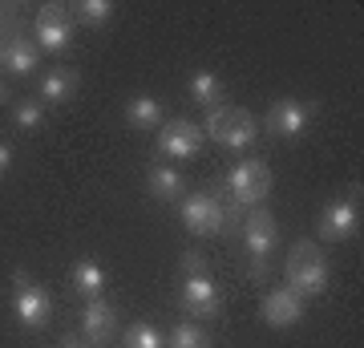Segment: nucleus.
<instances>
[{
    "label": "nucleus",
    "mask_w": 364,
    "mask_h": 348,
    "mask_svg": "<svg viewBox=\"0 0 364 348\" xmlns=\"http://www.w3.org/2000/svg\"><path fill=\"white\" fill-rule=\"evenodd\" d=\"M328 280H332V271H328L324 251H320L312 239H299V243L291 247V255H287V288H291L296 296L312 300V296H324L328 292Z\"/></svg>",
    "instance_id": "1"
},
{
    "label": "nucleus",
    "mask_w": 364,
    "mask_h": 348,
    "mask_svg": "<svg viewBox=\"0 0 364 348\" xmlns=\"http://www.w3.org/2000/svg\"><path fill=\"white\" fill-rule=\"evenodd\" d=\"M13 312H16V324L21 328H28V332H37V328H45L53 316V296L49 288L37 284L28 271L16 268L13 271Z\"/></svg>",
    "instance_id": "2"
},
{
    "label": "nucleus",
    "mask_w": 364,
    "mask_h": 348,
    "mask_svg": "<svg viewBox=\"0 0 364 348\" xmlns=\"http://www.w3.org/2000/svg\"><path fill=\"white\" fill-rule=\"evenodd\" d=\"M227 191H231L235 206H263L267 191H272V167L263 158H239L227 174Z\"/></svg>",
    "instance_id": "3"
},
{
    "label": "nucleus",
    "mask_w": 364,
    "mask_h": 348,
    "mask_svg": "<svg viewBox=\"0 0 364 348\" xmlns=\"http://www.w3.org/2000/svg\"><path fill=\"white\" fill-rule=\"evenodd\" d=\"M316 231L324 243H348L352 235L360 231V186H352L348 194H340L320 211L316 219Z\"/></svg>",
    "instance_id": "4"
},
{
    "label": "nucleus",
    "mask_w": 364,
    "mask_h": 348,
    "mask_svg": "<svg viewBox=\"0 0 364 348\" xmlns=\"http://www.w3.org/2000/svg\"><path fill=\"white\" fill-rule=\"evenodd\" d=\"M73 28L77 25H73V16H69L65 4H41L37 16H33V41L49 57H61L73 45Z\"/></svg>",
    "instance_id": "5"
},
{
    "label": "nucleus",
    "mask_w": 364,
    "mask_h": 348,
    "mask_svg": "<svg viewBox=\"0 0 364 348\" xmlns=\"http://www.w3.org/2000/svg\"><path fill=\"white\" fill-rule=\"evenodd\" d=\"M178 215H182V227L191 235H219L227 227V206H223L219 194H210V191L182 194Z\"/></svg>",
    "instance_id": "6"
},
{
    "label": "nucleus",
    "mask_w": 364,
    "mask_h": 348,
    "mask_svg": "<svg viewBox=\"0 0 364 348\" xmlns=\"http://www.w3.org/2000/svg\"><path fill=\"white\" fill-rule=\"evenodd\" d=\"M316 122V105L304 102V97H279V102L267 110L263 117V130L272 134V138H299V134H308Z\"/></svg>",
    "instance_id": "7"
},
{
    "label": "nucleus",
    "mask_w": 364,
    "mask_h": 348,
    "mask_svg": "<svg viewBox=\"0 0 364 348\" xmlns=\"http://www.w3.org/2000/svg\"><path fill=\"white\" fill-rule=\"evenodd\" d=\"M41 65V49L37 41L28 37L21 25H4V41H0V69L9 78H33V69Z\"/></svg>",
    "instance_id": "8"
},
{
    "label": "nucleus",
    "mask_w": 364,
    "mask_h": 348,
    "mask_svg": "<svg viewBox=\"0 0 364 348\" xmlns=\"http://www.w3.org/2000/svg\"><path fill=\"white\" fill-rule=\"evenodd\" d=\"M279 243V227H275V215L267 206H251L247 219H243V247H247V255L255 259V268L263 271L267 255L275 251Z\"/></svg>",
    "instance_id": "9"
},
{
    "label": "nucleus",
    "mask_w": 364,
    "mask_h": 348,
    "mask_svg": "<svg viewBox=\"0 0 364 348\" xmlns=\"http://www.w3.org/2000/svg\"><path fill=\"white\" fill-rule=\"evenodd\" d=\"M203 130L191 122V117H174V122H162L158 126V150L166 158H195L203 154Z\"/></svg>",
    "instance_id": "10"
},
{
    "label": "nucleus",
    "mask_w": 364,
    "mask_h": 348,
    "mask_svg": "<svg viewBox=\"0 0 364 348\" xmlns=\"http://www.w3.org/2000/svg\"><path fill=\"white\" fill-rule=\"evenodd\" d=\"M178 304H182V312H191V316H198V320L219 316V288H215V280H210L207 271H198V275H182Z\"/></svg>",
    "instance_id": "11"
},
{
    "label": "nucleus",
    "mask_w": 364,
    "mask_h": 348,
    "mask_svg": "<svg viewBox=\"0 0 364 348\" xmlns=\"http://www.w3.org/2000/svg\"><path fill=\"white\" fill-rule=\"evenodd\" d=\"M304 304H308V300L296 296V292L284 284V288H272V292L263 296L259 316L272 324V328H296V324L304 320Z\"/></svg>",
    "instance_id": "12"
},
{
    "label": "nucleus",
    "mask_w": 364,
    "mask_h": 348,
    "mask_svg": "<svg viewBox=\"0 0 364 348\" xmlns=\"http://www.w3.org/2000/svg\"><path fill=\"white\" fill-rule=\"evenodd\" d=\"M117 328V312L114 304H105V300H85V308H81V336L90 340L93 348H102Z\"/></svg>",
    "instance_id": "13"
},
{
    "label": "nucleus",
    "mask_w": 364,
    "mask_h": 348,
    "mask_svg": "<svg viewBox=\"0 0 364 348\" xmlns=\"http://www.w3.org/2000/svg\"><path fill=\"white\" fill-rule=\"evenodd\" d=\"M77 93V73L65 69V65H57V69H45L37 81V102L45 105H65L69 97Z\"/></svg>",
    "instance_id": "14"
},
{
    "label": "nucleus",
    "mask_w": 364,
    "mask_h": 348,
    "mask_svg": "<svg viewBox=\"0 0 364 348\" xmlns=\"http://www.w3.org/2000/svg\"><path fill=\"white\" fill-rule=\"evenodd\" d=\"M255 134H259V122H255V114H247V110H231L219 146H223V150H231V154H243V150H251Z\"/></svg>",
    "instance_id": "15"
},
{
    "label": "nucleus",
    "mask_w": 364,
    "mask_h": 348,
    "mask_svg": "<svg viewBox=\"0 0 364 348\" xmlns=\"http://www.w3.org/2000/svg\"><path fill=\"white\" fill-rule=\"evenodd\" d=\"M146 186H150V194H154V199L174 203V199H182V194H186V174H182L178 167H170V162H154V167L146 170Z\"/></svg>",
    "instance_id": "16"
},
{
    "label": "nucleus",
    "mask_w": 364,
    "mask_h": 348,
    "mask_svg": "<svg viewBox=\"0 0 364 348\" xmlns=\"http://www.w3.org/2000/svg\"><path fill=\"white\" fill-rule=\"evenodd\" d=\"M69 284H73V292H77L81 300H102V292H105V268L97 263V259H77L73 271H69Z\"/></svg>",
    "instance_id": "17"
},
{
    "label": "nucleus",
    "mask_w": 364,
    "mask_h": 348,
    "mask_svg": "<svg viewBox=\"0 0 364 348\" xmlns=\"http://www.w3.org/2000/svg\"><path fill=\"white\" fill-rule=\"evenodd\" d=\"M186 90H191V97H195L198 105H207V110L227 105V85H223V78L215 69H195L191 81H186Z\"/></svg>",
    "instance_id": "18"
},
{
    "label": "nucleus",
    "mask_w": 364,
    "mask_h": 348,
    "mask_svg": "<svg viewBox=\"0 0 364 348\" xmlns=\"http://www.w3.org/2000/svg\"><path fill=\"white\" fill-rule=\"evenodd\" d=\"M126 122H130L134 130H158L162 126V102H154L150 93L130 97V105H126Z\"/></svg>",
    "instance_id": "19"
},
{
    "label": "nucleus",
    "mask_w": 364,
    "mask_h": 348,
    "mask_svg": "<svg viewBox=\"0 0 364 348\" xmlns=\"http://www.w3.org/2000/svg\"><path fill=\"white\" fill-rule=\"evenodd\" d=\"M69 16H73V25L105 28L114 21V4L109 0H77V4H69Z\"/></svg>",
    "instance_id": "20"
},
{
    "label": "nucleus",
    "mask_w": 364,
    "mask_h": 348,
    "mask_svg": "<svg viewBox=\"0 0 364 348\" xmlns=\"http://www.w3.org/2000/svg\"><path fill=\"white\" fill-rule=\"evenodd\" d=\"M166 348H210V336L203 332L198 324L182 320V324H174V328H170V336H166Z\"/></svg>",
    "instance_id": "21"
},
{
    "label": "nucleus",
    "mask_w": 364,
    "mask_h": 348,
    "mask_svg": "<svg viewBox=\"0 0 364 348\" xmlns=\"http://www.w3.org/2000/svg\"><path fill=\"white\" fill-rule=\"evenodd\" d=\"M13 126L16 130H41L45 126V102H37V97L13 102Z\"/></svg>",
    "instance_id": "22"
},
{
    "label": "nucleus",
    "mask_w": 364,
    "mask_h": 348,
    "mask_svg": "<svg viewBox=\"0 0 364 348\" xmlns=\"http://www.w3.org/2000/svg\"><path fill=\"white\" fill-rule=\"evenodd\" d=\"M126 348H166V336L158 332L150 320H138V324H130V332H126Z\"/></svg>",
    "instance_id": "23"
},
{
    "label": "nucleus",
    "mask_w": 364,
    "mask_h": 348,
    "mask_svg": "<svg viewBox=\"0 0 364 348\" xmlns=\"http://www.w3.org/2000/svg\"><path fill=\"white\" fill-rule=\"evenodd\" d=\"M198 271H207V259L198 255V251H186L182 255V275H198Z\"/></svg>",
    "instance_id": "24"
},
{
    "label": "nucleus",
    "mask_w": 364,
    "mask_h": 348,
    "mask_svg": "<svg viewBox=\"0 0 364 348\" xmlns=\"http://www.w3.org/2000/svg\"><path fill=\"white\" fill-rule=\"evenodd\" d=\"M9 170H13V146H9V142H0V179H4Z\"/></svg>",
    "instance_id": "25"
},
{
    "label": "nucleus",
    "mask_w": 364,
    "mask_h": 348,
    "mask_svg": "<svg viewBox=\"0 0 364 348\" xmlns=\"http://www.w3.org/2000/svg\"><path fill=\"white\" fill-rule=\"evenodd\" d=\"M57 348H93V344L85 340V336H81V340H77V336H69V340H61Z\"/></svg>",
    "instance_id": "26"
},
{
    "label": "nucleus",
    "mask_w": 364,
    "mask_h": 348,
    "mask_svg": "<svg viewBox=\"0 0 364 348\" xmlns=\"http://www.w3.org/2000/svg\"><path fill=\"white\" fill-rule=\"evenodd\" d=\"M4 102H13V85L0 78V105H4Z\"/></svg>",
    "instance_id": "27"
},
{
    "label": "nucleus",
    "mask_w": 364,
    "mask_h": 348,
    "mask_svg": "<svg viewBox=\"0 0 364 348\" xmlns=\"http://www.w3.org/2000/svg\"><path fill=\"white\" fill-rule=\"evenodd\" d=\"M4 21H9V9H4V4H0V28H4Z\"/></svg>",
    "instance_id": "28"
}]
</instances>
